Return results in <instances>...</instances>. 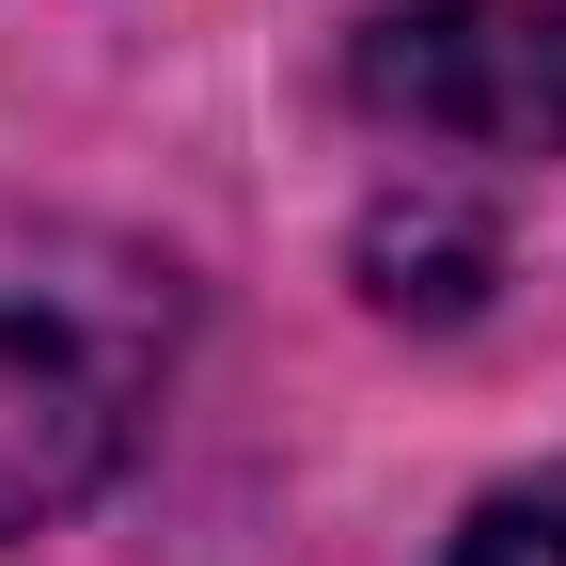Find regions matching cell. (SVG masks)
<instances>
[{"label": "cell", "mask_w": 566, "mask_h": 566, "mask_svg": "<svg viewBox=\"0 0 566 566\" xmlns=\"http://www.w3.org/2000/svg\"><path fill=\"white\" fill-rule=\"evenodd\" d=\"M363 95L424 142L551 158L566 142V0H394L363 32Z\"/></svg>", "instance_id": "obj_2"}, {"label": "cell", "mask_w": 566, "mask_h": 566, "mask_svg": "<svg viewBox=\"0 0 566 566\" xmlns=\"http://www.w3.org/2000/svg\"><path fill=\"white\" fill-rule=\"evenodd\" d=\"M441 566H566V488H520V504H488Z\"/></svg>", "instance_id": "obj_3"}, {"label": "cell", "mask_w": 566, "mask_h": 566, "mask_svg": "<svg viewBox=\"0 0 566 566\" xmlns=\"http://www.w3.org/2000/svg\"><path fill=\"white\" fill-rule=\"evenodd\" d=\"M174 378V268L111 221H0V535L95 504Z\"/></svg>", "instance_id": "obj_1"}]
</instances>
